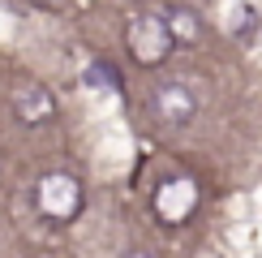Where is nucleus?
I'll return each mask as SVG.
<instances>
[{"label":"nucleus","mask_w":262,"mask_h":258,"mask_svg":"<svg viewBox=\"0 0 262 258\" xmlns=\"http://www.w3.org/2000/svg\"><path fill=\"white\" fill-rule=\"evenodd\" d=\"M125 48H129V56H134L138 64H146V69L163 64L172 56V48H177L168 17L163 13H138L134 22H129V30H125Z\"/></svg>","instance_id":"obj_1"},{"label":"nucleus","mask_w":262,"mask_h":258,"mask_svg":"<svg viewBox=\"0 0 262 258\" xmlns=\"http://www.w3.org/2000/svg\"><path fill=\"white\" fill-rule=\"evenodd\" d=\"M82 202H86V193H82V181L78 177H69V172H43V177H39L35 207H39L43 220L69 224V220H78Z\"/></svg>","instance_id":"obj_2"},{"label":"nucleus","mask_w":262,"mask_h":258,"mask_svg":"<svg viewBox=\"0 0 262 258\" xmlns=\"http://www.w3.org/2000/svg\"><path fill=\"white\" fill-rule=\"evenodd\" d=\"M198 91H193L185 78H168V82H159L155 91H150V116L163 125V129H185V125H193V116H198Z\"/></svg>","instance_id":"obj_3"},{"label":"nucleus","mask_w":262,"mask_h":258,"mask_svg":"<svg viewBox=\"0 0 262 258\" xmlns=\"http://www.w3.org/2000/svg\"><path fill=\"white\" fill-rule=\"evenodd\" d=\"M150 207L163 224H185L198 211V181L193 177H163L155 193H150Z\"/></svg>","instance_id":"obj_4"},{"label":"nucleus","mask_w":262,"mask_h":258,"mask_svg":"<svg viewBox=\"0 0 262 258\" xmlns=\"http://www.w3.org/2000/svg\"><path fill=\"white\" fill-rule=\"evenodd\" d=\"M9 107H13V116L21 125H43V121L56 116V99H52V91L39 86V82H21L13 91V99H9Z\"/></svg>","instance_id":"obj_5"},{"label":"nucleus","mask_w":262,"mask_h":258,"mask_svg":"<svg viewBox=\"0 0 262 258\" xmlns=\"http://www.w3.org/2000/svg\"><path fill=\"white\" fill-rule=\"evenodd\" d=\"M168 26H172V39H177V48L185 43V48H189V43H198V35H202V22H198V13H193V9H168Z\"/></svg>","instance_id":"obj_6"},{"label":"nucleus","mask_w":262,"mask_h":258,"mask_svg":"<svg viewBox=\"0 0 262 258\" xmlns=\"http://www.w3.org/2000/svg\"><path fill=\"white\" fill-rule=\"evenodd\" d=\"M228 30L245 39L249 30H258V13H254V9H249V5H236V9H232V22H228Z\"/></svg>","instance_id":"obj_7"},{"label":"nucleus","mask_w":262,"mask_h":258,"mask_svg":"<svg viewBox=\"0 0 262 258\" xmlns=\"http://www.w3.org/2000/svg\"><path fill=\"white\" fill-rule=\"evenodd\" d=\"M26 5H35V9H48V13H56V9H64V0H26Z\"/></svg>","instance_id":"obj_8"}]
</instances>
